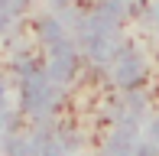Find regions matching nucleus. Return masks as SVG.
Listing matches in <instances>:
<instances>
[{
	"label": "nucleus",
	"instance_id": "f257e3e1",
	"mask_svg": "<svg viewBox=\"0 0 159 156\" xmlns=\"http://www.w3.org/2000/svg\"><path fill=\"white\" fill-rule=\"evenodd\" d=\"M78 3H81V7H94L98 0H78Z\"/></svg>",
	"mask_w": 159,
	"mask_h": 156
}]
</instances>
